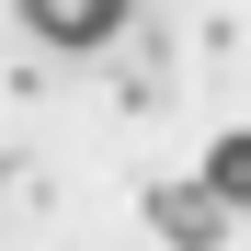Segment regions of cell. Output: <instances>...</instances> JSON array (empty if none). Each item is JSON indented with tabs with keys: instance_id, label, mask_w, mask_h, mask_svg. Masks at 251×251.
Instances as JSON below:
<instances>
[{
	"instance_id": "obj_1",
	"label": "cell",
	"mask_w": 251,
	"mask_h": 251,
	"mask_svg": "<svg viewBox=\"0 0 251 251\" xmlns=\"http://www.w3.org/2000/svg\"><path fill=\"white\" fill-rule=\"evenodd\" d=\"M12 12H23L34 46H57V57H103L114 34H126V12H137V0H12Z\"/></svg>"
},
{
	"instance_id": "obj_2",
	"label": "cell",
	"mask_w": 251,
	"mask_h": 251,
	"mask_svg": "<svg viewBox=\"0 0 251 251\" xmlns=\"http://www.w3.org/2000/svg\"><path fill=\"white\" fill-rule=\"evenodd\" d=\"M149 240H172V251H217V240H228V205L205 194V183H149Z\"/></svg>"
},
{
	"instance_id": "obj_3",
	"label": "cell",
	"mask_w": 251,
	"mask_h": 251,
	"mask_svg": "<svg viewBox=\"0 0 251 251\" xmlns=\"http://www.w3.org/2000/svg\"><path fill=\"white\" fill-rule=\"evenodd\" d=\"M194 183H205V194H217V205H228V217H251V126H228V137H217V149H205V172H194Z\"/></svg>"
}]
</instances>
